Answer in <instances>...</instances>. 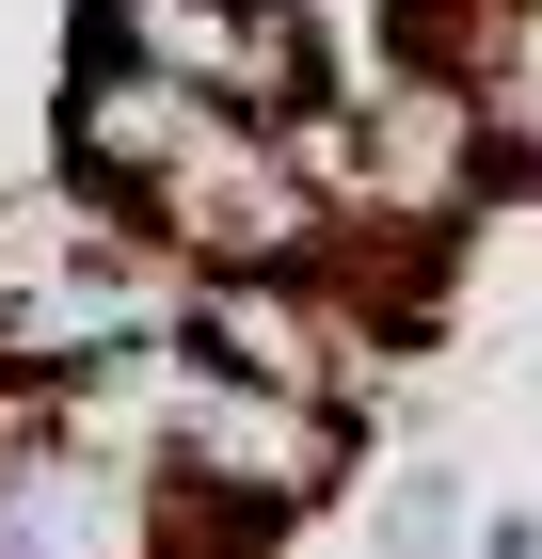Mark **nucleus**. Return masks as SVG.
I'll return each instance as SVG.
<instances>
[{"instance_id":"f257e3e1","label":"nucleus","mask_w":542,"mask_h":559,"mask_svg":"<svg viewBox=\"0 0 542 559\" xmlns=\"http://www.w3.org/2000/svg\"><path fill=\"white\" fill-rule=\"evenodd\" d=\"M81 16L128 33L144 64H176L192 96H224V112H272V129L335 96V48L303 0H81Z\"/></svg>"},{"instance_id":"f03ea898","label":"nucleus","mask_w":542,"mask_h":559,"mask_svg":"<svg viewBox=\"0 0 542 559\" xmlns=\"http://www.w3.org/2000/svg\"><path fill=\"white\" fill-rule=\"evenodd\" d=\"M128 240H144V209L48 160L33 192H0V304H16V288H48V272H96V257H128Z\"/></svg>"},{"instance_id":"7ed1b4c3","label":"nucleus","mask_w":542,"mask_h":559,"mask_svg":"<svg viewBox=\"0 0 542 559\" xmlns=\"http://www.w3.org/2000/svg\"><path fill=\"white\" fill-rule=\"evenodd\" d=\"M462 81H479V112H495V160L542 176V0H495V16H479Z\"/></svg>"},{"instance_id":"20e7f679","label":"nucleus","mask_w":542,"mask_h":559,"mask_svg":"<svg viewBox=\"0 0 542 559\" xmlns=\"http://www.w3.org/2000/svg\"><path fill=\"white\" fill-rule=\"evenodd\" d=\"M383 559H479V496H462V464H399V479H383Z\"/></svg>"},{"instance_id":"39448f33","label":"nucleus","mask_w":542,"mask_h":559,"mask_svg":"<svg viewBox=\"0 0 542 559\" xmlns=\"http://www.w3.org/2000/svg\"><path fill=\"white\" fill-rule=\"evenodd\" d=\"M479 559H542V512H495V527H479Z\"/></svg>"}]
</instances>
